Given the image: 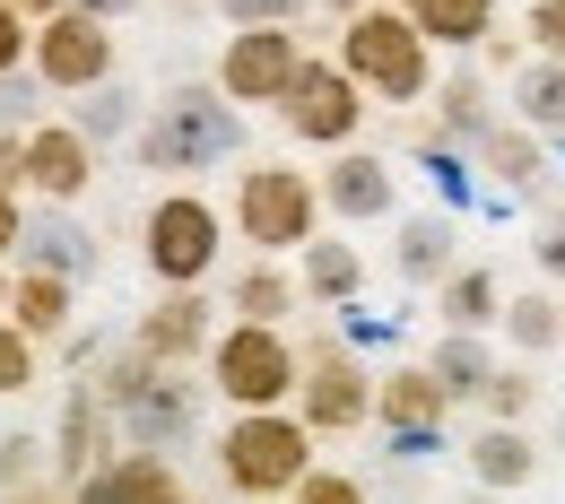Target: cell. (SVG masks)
Segmentation results:
<instances>
[{
    "label": "cell",
    "mask_w": 565,
    "mask_h": 504,
    "mask_svg": "<svg viewBox=\"0 0 565 504\" xmlns=\"http://www.w3.org/2000/svg\"><path fill=\"white\" fill-rule=\"evenodd\" d=\"M322 174L287 165V157H253L226 192V235L253 253V261H296L313 235H322Z\"/></svg>",
    "instance_id": "1"
},
{
    "label": "cell",
    "mask_w": 565,
    "mask_h": 504,
    "mask_svg": "<svg viewBox=\"0 0 565 504\" xmlns=\"http://www.w3.org/2000/svg\"><path fill=\"white\" fill-rule=\"evenodd\" d=\"M131 157H140V174H166V183L210 174V165H226V157H244V114L217 96L210 78H183V87H166V96L148 105Z\"/></svg>",
    "instance_id": "2"
},
{
    "label": "cell",
    "mask_w": 565,
    "mask_h": 504,
    "mask_svg": "<svg viewBox=\"0 0 565 504\" xmlns=\"http://www.w3.org/2000/svg\"><path fill=\"white\" fill-rule=\"evenodd\" d=\"M331 62H340L374 105H426V96H435V78H444V71H435V44L409 26V9H401V0H383V9H365V18H340Z\"/></svg>",
    "instance_id": "3"
},
{
    "label": "cell",
    "mask_w": 565,
    "mask_h": 504,
    "mask_svg": "<svg viewBox=\"0 0 565 504\" xmlns=\"http://www.w3.org/2000/svg\"><path fill=\"white\" fill-rule=\"evenodd\" d=\"M210 452H217L226 496L287 504L296 487H305V470H313V427H305L296 409H262V418H226Z\"/></svg>",
    "instance_id": "4"
},
{
    "label": "cell",
    "mask_w": 565,
    "mask_h": 504,
    "mask_svg": "<svg viewBox=\"0 0 565 504\" xmlns=\"http://www.w3.org/2000/svg\"><path fill=\"white\" fill-rule=\"evenodd\" d=\"M210 392L226 400V418H262V409H296L305 383V340H287L270 322H226L210 340Z\"/></svg>",
    "instance_id": "5"
},
{
    "label": "cell",
    "mask_w": 565,
    "mask_h": 504,
    "mask_svg": "<svg viewBox=\"0 0 565 504\" xmlns=\"http://www.w3.org/2000/svg\"><path fill=\"white\" fill-rule=\"evenodd\" d=\"M140 261L157 288H210L226 261V210L192 183H166L140 217Z\"/></svg>",
    "instance_id": "6"
},
{
    "label": "cell",
    "mask_w": 565,
    "mask_h": 504,
    "mask_svg": "<svg viewBox=\"0 0 565 504\" xmlns=\"http://www.w3.org/2000/svg\"><path fill=\"white\" fill-rule=\"evenodd\" d=\"M296 418L313 427V443H340V435H365V427H374V365L356 357L340 331H313V340H305Z\"/></svg>",
    "instance_id": "7"
},
{
    "label": "cell",
    "mask_w": 565,
    "mask_h": 504,
    "mask_svg": "<svg viewBox=\"0 0 565 504\" xmlns=\"http://www.w3.org/2000/svg\"><path fill=\"white\" fill-rule=\"evenodd\" d=\"M313 62V44H305V26H235L226 44H217V71L210 87L235 105V114H253V105H270L279 114L287 87H296V71Z\"/></svg>",
    "instance_id": "8"
},
{
    "label": "cell",
    "mask_w": 565,
    "mask_h": 504,
    "mask_svg": "<svg viewBox=\"0 0 565 504\" xmlns=\"http://www.w3.org/2000/svg\"><path fill=\"white\" fill-rule=\"evenodd\" d=\"M365 114H374V96L356 87L331 53H313L305 71H296V87H287V105H279V131L296 148H322V157H340V148L365 140Z\"/></svg>",
    "instance_id": "9"
},
{
    "label": "cell",
    "mask_w": 565,
    "mask_h": 504,
    "mask_svg": "<svg viewBox=\"0 0 565 504\" xmlns=\"http://www.w3.org/2000/svg\"><path fill=\"white\" fill-rule=\"evenodd\" d=\"M26 71H35V87H44V96H87V87L122 78V44H114V26H105V18L62 9V18H44V26H35Z\"/></svg>",
    "instance_id": "10"
},
{
    "label": "cell",
    "mask_w": 565,
    "mask_h": 504,
    "mask_svg": "<svg viewBox=\"0 0 565 504\" xmlns=\"http://www.w3.org/2000/svg\"><path fill=\"white\" fill-rule=\"evenodd\" d=\"M444 418H452V400H444V383L426 374V357L374 374V427H383V443H392L401 461H435V452H444Z\"/></svg>",
    "instance_id": "11"
},
{
    "label": "cell",
    "mask_w": 565,
    "mask_h": 504,
    "mask_svg": "<svg viewBox=\"0 0 565 504\" xmlns=\"http://www.w3.org/2000/svg\"><path fill=\"white\" fill-rule=\"evenodd\" d=\"M96 174H105V148H87L62 122V114H44L35 131H26V157H18V192L35 201V210H78L87 192H96Z\"/></svg>",
    "instance_id": "12"
},
{
    "label": "cell",
    "mask_w": 565,
    "mask_h": 504,
    "mask_svg": "<svg viewBox=\"0 0 565 504\" xmlns=\"http://www.w3.org/2000/svg\"><path fill=\"white\" fill-rule=\"evenodd\" d=\"M201 409H210V383H192L183 365H157L140 400L122 409V452H183L201 435Z\"/></svg>",
    "instance_id": "13"
},
{
    "label": "cell",
    "mask_w": 565,
    "mask_h": 504,
    "mask_svg": "<svg viewBox=\"0 0 565 504\" xmlns=\"http://www.w3.org/2000/svg\"><path fill=\"white\" fill-rule=\"evenodd\" d=\"M226 331L217 322V304H210V288H157V304H148L140 322H131V348H148L157 365H210V340Z\"/></svg>",
    "instance_id": "14"
},
{
    "label": "cell",
    "mask_w": 565,
    "mask_h": 504,
    "mask_svg": "<svg viewBox=\"0 0 565 504\" xmlns=\"http://www.w3.org/2000/svg\"><path fill=\"white\" fill-rule=\"evenodd\" d=\"M114 452H122V418L78 383L62 400V418H53V470H62V487H87L96 470H114Z\"/></svg>",
    "instance_id": "15"
},
{
    "label": "cell",
    "mask_w": 565,
    "mask_h": 504,
    "mask_svg": "<svg viewBox=\"0 0 565 504\" xmlns=\"http://www.w3.org/2000/svg\"><path fill=\"white\" fill-rule=\"evenodd\" d=\"M401 210V174L374 157V148H340L322 165V217L331 226H374V217Z\"/></svg>",
    "instance_id": "16"
},
{
    "label": "cell",
    "mask_w": 565,
    "mask_h": 504,
    "mask_svg": "<svg viewBox=\"0 0 565 504\" xmlns=\"http://www.w3.org/2000/svg\"><path fill=\"white\" fill-rule=\"evenodd\" d=\"M426 105H435V140H452V148H479L495 122H504V96L488 87L479 62H452V71L435 78V96H426Z\"/></svg>",
    "instance_id": "17"
},
{
    "label": "cell",
    "mask_w": 565,
    "mask_h": 504,
    "mask_svg": "<svg viewBox=\"0 0 565 504\" xmlns=\"http://www.w3.org/2000/svg\"><path fill=\"white\" fill-rule=\"evenodd\" d=\"M0 322H18L35 348H62L78 331V279H53V270H9V313Z\"/></svg>",
    "instance_id": "18"
},
{
    "label": "cell",
    "mask_w": 565,
    "mask_h": 504,
    "mask_svg": "<svg viewBox=\"0 0 565 504\" xmlns=\"http://www.w3.org/2000/svg\"><path fill=\"white\" fill-rule=\"evenodd\" d=\"M96 235L78 226V210H26V244H18V270H53V279H96Z\"/></svg>",
    "instance_id": "19"
},
{
    "label": "cell",
    "mask_w": 565,
    "mask_h": 504,
    "mask_svg": "<svg viewBox=\"0 0 565 504\" xmlns=\"http://www.w3.org/2000/svg\"><path fill=\"white\" fill-rule=\"evenodd\" d=\"M392 270L409 279V288H444L452 270H461V226L444 210H418V217H401V235H392Z\"/></svg>",
    "instance_id": "20"
},
{
    "label": "cell",
    "mask_w": 565,
    "mask_h": 504,
    "mask_svg": "<svg viewBox=\"0 0 565 504\" xmlns=\"http://www.w3.org/2000/svg\"><path fill=\"white\" fill-rule=\"evenodd\" d=\"M296 288H305L313 313H340V304L365 296V253H356L349 235H331V226H322V235L296 253Z\"/></svg>",
    "instance_id": "21"
},
{
    "label": "cell",
    "mask_w": 565,
    "mask_h": 504,
    "mask_svg": "<svg viewBox=\"0 0 565 504\" xmlns=\"http://www.w3.org/2000/svg\"><path fill=\"white\" fill-rule=\"evenodd\" d=\"M296 304H305L296 261H253V253H244V270L226 279V322H270V331H287Z\"/></svg>",
    "instance_id": "22"
},
{
    "label": "cell",
    "mask_w": 565,
    "mask_h": 504,
    "mask_svg": "<svg viewBox=\"0 0 565 504\" xmlns=\"http://www.w3.org/2000/svg\"><path fill=\"white\" fill-rule=\"evenodd\" d=\"M461 470H470V487H488V496H513V487H531V470H540V452H531V427H479L461 443Z\"/></svg>",
    "instance_id": "23"
},
{
    "label": "cell",
    "mask_w": 565,
    "mask_h": 504,
    "mask_svg": "<svg viewBox=\"0 0 565 504\" xmlns=\"http://www.w3.org/2000/svg\"><path fill=\"white\" fill-rule=\"evenodd\" d=\"M504 296H513V288L495 279L488 261H461V270L435 288V322H444V331H470V340H488L495 322H504Z\"/></svg>",
    "instance_id": "24"
},
{
    "label": "cell",
    "mask_w": 565,
    "mask_h": 504,
    "mask_svg": "<svg viewBox=\"0 0 565 504\" xmlns=\"http://www.w3.org/2000/svg\"><path fill=\"white\" fill-rule=\"evenodd\" d=\"M71 122L87 148H122V140H140V122H148V105H140V87L131 78H105V87H87V96H71Z\"/></svg>",
    "instance_id": "25"
},
{
    "label": "cell",
    "mask_w": 565,
    "mask_h": 504,
    "mask_svg": "<svg viewBox=\"0 0 565 504\" xmlns=\"http://www.w3.org/2000/svg\"><path fill=\"white\" fill-rule=\"evenodd\" d=\"M470 157L488 165V183H495V192H548V140H540V131H522L513 114H504L488 140L470 148Z\"/></svg>",
    "instance_id": "26"
},
{
    "label": "cell",
    "mask_w": 565,
    "mask_h": 504,
    "mask_svg": "<svg viewBox=\"0 0 565 504\" xmlns=\"http://www.w3.org/2000/svg\"><path fill=\"white\" fill-rule=\"evenodd\" d=\"M401 9H409V26H418L426 44L452 53V62H470L495 35V0H401Z\"/></svg>",
    "instance_id": "27"
},
{
    "label": "cell",
    "mask_w": 565,
    "mask_h": 504,
    "mask_svg": "<svg viewBox=\"0 0 565 504\" xmlns=\"http://www.w3.org/2000/svg\"><path fill=\"white\" fill-rule=\"evenodd\" d=\"M495 365H504V357H495V340H470V331H444V340L426 348V374L444 383L452 409H479V392L495 383Z\"/></svg>",
    "instance_id": "28"
},
{
    "label": "cell",
    "mask_w": 565,
    "mask_h": 504,
    "mask_svg": "<svg viewBox=\"0 0 565 504\" xmlns=\"http://www.w3.org/2000/svg\"><path fill=\"white\" fill-rule=\"evenodd\" d=\"M504 114L522 122V131H540V140H565V62H522V71L504 78Z\"/></svg>",
    "instance_id": "29"
},
{
    "label": "cell",
    "mask_w": 565,
    "mask_h": 504,
    "mask_svg": "<svg viewBox=\"0 0 565 504\" xmlns=\"http://www.w3.org/2000/svg\"><path fill=\"white\" fill-rule=\"evenodd\" d=\"M504 348L522 365H540L548 348H565V296H548V288H522V296H504Z\"/></svg>",
    "instance_id": "30"
},
{
    "label": "cell",
    "mask_w": 565,
    "mask_h": 504,
    "mask_svg": "<svg viewBox=\"0 0 565 504\" xmlns=\"http://www.w3.org/2000/svg\"><path fill=\"white\" fill-rule=\"evenodd\" d=\"M531 409H540V374H531L522 357H504L495 383L479 392V418H488V427H531Z\"/></svg>",
    "instance_id": "31"
},
{
    "label": "cell",
    "mask_w": 565,
    "mask_h": 504,
    "mask_svg": "<svg viewBox=\"0 0 565 504\" xmlns=\"http://www.w3.org/2000/svg\"><path fill=\"white\" fill-rule=\"evenodd\" d=\"M44 470H53V435H35V427L0 435V496H35Z\"/></svg>",
    "instance_id": "32"
},
{
    "label": "cell",
    "mask_w": 565,
    "mask_h": 504,
    "mask_svg": "<svg viewBox=\"0 0 565 504\" xmlns=\"http://www.w3.org/2000/svg\"><path fill=\"white\" fill-rule=\"evenodd\" d=\"M35 374H44V348L18 331V322H0V400H18V392H35Z\"/></svg>",
    "instance_id": "33"
},
{
    "label": "cell",
    "mask_w": 565,
    "mask_h": 504,
    "mask_svg": "<svg viewBox=\"0 0 565 504\" xmlns=\"http://www.w3.org/2000/svg\"><path fill=\"white\" fill-rule=\"evenodd\" d=\"M287 504H374V487H365L356 470H331V461H313V470H305V487H296Z\"/></svg>",
    "instance_id": "34"
},
{
    "label": "cell",
    "mask_w": 565,
    "mask_h": 504,
    "mask_svg": "<svg viewBox=\"0 0 565 504\" xmlns=\"http://www.w3.org/2000/svg\"><path fill=\"white\" fill-rule=\"evenodd\" d=\"M305 9H322V0H217L226 26H305Z\"/></svg>",
    "instance_id": "35"
},
{
    "label": "cell",
    "mask_w": 565,
    "mask_h": 504,
    "mask_svg": "<svg viewBox=\"0 0 565 504\" xmlns=\"http://www.w3.org/2000/svg\"><path fill=\"white\" fill-rule=\"evenodd\" d=\"M522 44H531L540 62H565V0H531V9H522Z\"/></svg>",
    "instance_id": "36"
},
{
    "label": "cell",
    "mask_w": 565,
    "mask_h": 504,
    "mask_svg": "<svg viewBox=\"0 0 565 504\" xmlns=\"http://www.w3.org/2000/svg\"><path fill=\"white\" fill-rule=\"evenodd\" d=\"M35 96H44V87H35V71L0 78V131H35V122H44V114H35Z\"/></svg>",
    "instance_id": "37"
},
{
    "label": "cell",
    "mask_w": 565,
    "mask_h": 504,
    "mask_svg": "<svg viewBox=\"0 0 565 504\" xmlns=\"http://www.w3.org/2000/svg\"><path fill=\"white\" fill-rule=\"evenodd\" d=\"M531 261H540V279H557V296H565V210L540 217V235H531Z\"/></svg>",
    "instance_id": "38"
},
{
    "label": "cell",
    "mask_w": 565,
    "mask_h": 504,
    "mask_svg": "<svg viewBox=\"0 0 565 504\" xmlns=\"http://www.w3.org/2000/svg\"><path fill=\"white\" fill-rule=\"evenodd\" d=\"M26 53H35V26H26V18H18V9L0 0V78H18V71H26Z\"/></svg>",
    "instance_id": "39"
},
{
    "label": "cell",
    "mask_w": 565,
    "mask_h": 504,
    "mask_svg": "<svg viewBox=\"0 0 565 504\" xmlns=\"http://www.w3.org/2000/svg\"><path fill=\"white\" fill-rule=\"evenodd\" d=\"M18 244H26V192L0 183V270H18Z\"/></svg>",
    "instance_id": "40"
},
{
    "label": "cell",
    "mask_w": 565,
    "mask_h": 504,
    "mask_svg": "<svg viewBox=\"0 0 565 504\" xmlns=\"http://www.w3.org/2000/svg\"><path fill=\"white\" fill-rule=\"evenodd\" d=\"M470 62H479V71H488V78H513V71H522V62H531V44H522V35H488V44L470 53Z\"/></svg>",
    "instance_id": "41"
},
{
    "label": "cell",
    "mask_w": 565,
    "mask_h": 504,
    "mask_svg": "<svg viewBox=\"0 0 565 504\" xmlns=\"http://www.w3.org/2000/svg\"><path fill=\"white\" fill-rule=\"evenodd\" d=\"M18 157H26V131H0V183L18 192Z\"/></svg>",
    "instance_id": "42"
},
{
    "label": "cell",
    "mask_w": 565,
    "mask_h": 504,
    "mask_svg": "<svg viewBox=\"0 0 565 504\" xmlns=\"http://www.w3.org/2000/svg\"><path fill=\"white\" fill-rule=\"evenodd\" d=\"M9 9H18V18H26V26H44V18H62V9H71V0H9Z\"/></svg>",
    "instance_id": "43"
},
{
    "label": "cell",
    "mask_w": 565,
    "mask_h": 504,
    "mask_svg": "<svg viewBox=\"0 0 565 504\" xmlns=\"http://www.w3.org/2000/svg\"><path fill=\"white\" fill-rule=\"evenodd\" d=\"M71 9H87V18H105V26H114V18H131L140 0H71Z\"/></svg>",
    "instance_id": "44"
},
{
    "label": "cell",
    "mask_w": 565,
    "mask_h": 504,
    "mask_svg": "<svg viewBox=\"0 0 565 504\" xmlns=\"http://www.w3.org/2000/svg\"><path fill=\"white\" fill-rule=\"evenodd\" d=\"M331 18H365V9H383V0H322Z\"/></svg>",
    "instance_id": "45"
},
{
    "label": "cell",
    "mask_w": 565,
    "mask_h": 504,
    "mask_svg": "<svg viewBox=\"0 0 565 504\" xmlns=\"http://www.w3.org/2000/svg\"><path fill=\"white\" fill-rule=\"evenodd\" d=\"M9 504H62V496H44V487H35V496H9Z\"/></svg>",
    "instance_id": "46"
},
{
    "label": "cell",
    "mask_w": 565,
    "mask_h": 504,
    "mask_svg": "<svg viewBox=\"0 0 565 504\" xmlns=\"http://www.w3.org/2000/svg\"><path fill=\"white\" fill-rule=\"evenodd\" d=\"M0 313H9V270H0Z\"/></svg>",
    "instance_id": "47"
}]
</instances>
